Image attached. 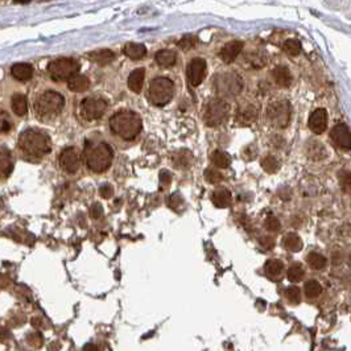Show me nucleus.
Wrapping results in <instances>:
<instances>
[{
    "mask_svg": "<svg viewBox=\"0 0 351 351\" xmlns=\"http://www.w3.org/2000/svg\"><path fill=\"white\" fill-rule=\"evenodd\" d=\"M260 244H262L264 248L267 249H272L274 247V240L272 239L271 236H263V238H260Z\"/></svg>",
    "mask_w": 351,
    "mask_h": 351,
    "instance_id": "obj_42",
    "label": "nucleus"
},
{
    "mask_svg": "<svg viewBox=\"0 0 351 351\" xmlns=\"http://www.w3.org/2000/svg\"><path fill=\"white\" fill-rule=\"evenodd\" d=\"M304 268L303 265L300 264V263H294V264H292L291 267H289V269H288L287 272V278L288 280L292 281V283H297V281H300L301 279L304 278Z\"/></svg>",
    "mask_w": 351,
    "mask_h": 351,
    "instance_id": "obj_31",
    "label": "nucleus"
},
{
    "mask_svg": "<svg viewBox=\"0 0 351 351\" xmlns=\"http://www.w3.org/2000/svg\"><path fill=\"white\" fill-rule=\"evenodd\" d=\"M262 166L265 172L274 173L279 169V161L274 156H265L262 160Z\"/></svg>",
    "mask_w": 351,
    "mask_h": 351,
    "instance_id": "obj_35",
    "label": "nucleus"
},
{
    "mask_svg": "<svg viewBox=\"0 0 351 351\" xmlns=\"http://www.w3.org/2000/svg\"><path fill=\"white\" fill-rule=\"evenodd\" d=\"M12 170V160L10 151L0 147V179H6Z\"/></svg>",
    "mask_w": 351,
    "mask_h": 351,
    "instance_id": "obj_19",
    "label": "nucleus"
},
{
    "mask_svg": "<svg viewBox=\"0 0 351 351\" xmlns=\"http://www.w3.org/2000/svg\"><path fill=\"white\" fill-rule=\"evenodd\" d=\"M185 152H186V151H180L179 154H177V156H179V157H174L176 165H179V166L189 165V163H190V160H192V155H190L188 152V154H186V156H184V155H185Z\"/></svg>",
    "mask_w": 351,
    "mask_h": 351,
    "instance_id": "obj_40",
    "label": "nucleus"
},
{
    "mask_svg": "<svg viewBox=\"0 0 351 351\" xmlns=\"http://www.w3.org/2000/svg\"><path fill=\"white\" fill-rule=\"evenodd\" d=\"M205 179L208 180L210 184H219L223 180V176L215 169H208L205 172Z\"/></svg>",
    "mask_w": 351,
    "mask_h": 351,
    "instance_id": "obj_38",
    "label": "nucleus"
},
{
    "mask_svg": "<svg viewBox=\"0 0 351 351\" xmlns=\"http://www.w3.org/2000/svg\"><path fill=\"white\" fill-rule=\"evenodd\" d=\"M12 128V121H11L10 115L4 111H0V134H6L11 131Z\"/></svg>",
    "mask_w": 351,
    "mask_h": 351,
    "instance_id": "obj_37",
    "label": "nucleus"
},
{
    "mask_svg": "<svg viewBox=\"0 0 351 351\" xmlns=\"http://www.w3.org/2000/svg\"><path fill=\"white\" fill-rule=\"evenodd\" d=\"M80 64L73 58H58L48 65V71L52 80L69 81L77 76Z\"/></svg>",
    "mask_w": 351,
    "mask_h": 351,
    "instance_id": "obj_6",
    "label": "nucleus"
},
{
    "mask_svg": "<svg viewBox=\"0 0 351 351\" xmlns=\"http://www.w3.org/2000/svg\"><path fill=\"white\" fill-rule=\"evenodd\" d=\"M174 93L173 82L168 78H155L149 85V99L155 106H165L170 102Z\"/></svg>",
    "mask_w": 351,
    "mask_h": 351,
    "instance_id": "obj_5",
    "label": "nucleus"
},
{
    "mask_svg": "<svg viewBox=\"0 0 351 351\" xmlns=\"http://www.w3.org/2000/svg\"><path fill=\"white\" fill-rule=\"evenodd\" d=\"M304 289H305L307 297H309V298H316V297H318L319 294H321V292H322V285L319 284L317 280H309L305 283Z\"/></svg>",
    "mask_w": 351,
    "mask_h": 351,
    "instance_id": "obj_30",
    "label": "nucleus"
},
{
    "mask_svg": "<svg viewBox=\"0 0 351 351\" xmlns=\"http://www.w3.org/2000/svg\"><path fill=\"white\" fill-rule=\"evenodd\" d=\"M170 180H172V176H170V173L166 172V170H163V172L160 173V181H161L163 185H169Z\"/></svg>",
    "mask_w": 351,
    "mask_h": 351,
    "instance_id": "obj_44",
    "label": "nucleus"
},
{
    "mask_svg": "<svg viewBox=\"0 0 351 351\" xmlns=\"http://www.w3.org/2000/svg\"><path fill=\"white\" fill-rule=\"evenodd\" d=\"M307 262L316 271L323 269L326 267V258L318 253H310L307 258Z\"/></svg>",
    "mask_w": 351,
    "mask_h": 351,
    "instance_id": "obj_29",
    "label": "nucleus"
},
{
    "mask_svg": "<svg viewBox=\"0 0 351 351\" xmlns=\"http://www.w3.org/2000/svg\"><path fill=\"white\" fill-rule=\"evenodd\" d=\"M102 206L99 204H94V206L91 208V215H93L94 218H98L101 217V214H102Z\"/></svg>",
    "mask_w": 351,
    "mask_h": 351,
    "instance_id": "obj_45",
    "label": "nucleus"
},
{
    "mask_svg": "<svg viewBox=\"0 0 351 351\" xmlns=\"http://www.w3.org/2000/svg\"><path fill=\"white\" fill-rule=\"evenodd\" d=\"M107 110V102L102 98H86L81 105V112L86 120H95L103 115Z\"/></svg>",
    "mask_w": 351,
    "mask_h": 351,
    "instance_id": "obj_9",
    "label": "nucleus"
},
{
    "mask_svg": "<svg viewBox=\"0 0 351 351\" xmlns=\"http://www.w3.org/2000/svg\"><path fill=\"white\" fill-rule=\"evenodd\" d=\"M339 185L345 193H351V172L350 170H341L338 173Z\"/></svg>",
    "mask_w": 351,
    "mask_h": 351,
    "instance_id": "obj_33",
    "label": "nucleus"
},
{
    "mask_svg": "<svg viewBox=\"0 0 351 351\" xmlns=\"http://www.w3.org/2000/svg\"><path fill=\"white\" fill-rule=\"evenodd\" d=\"M124 55L131 60H141L144 56L147 55V48L143 44L130 42L124 46Z\"/></svg>",
    "mask_w": 351,
    "mask_h": 351,
    "instance_id": "obj_23",
    "label": "nucleus"
},
{
    "mask_svg": "<svg viewBox=\"0 0 351 351\" xmlns=\"http://www.w3.org/2000/svg\"><path fill=\"white\" fill-rule=\"evenodd\" d=\"M89 58L98 65H109L110 62L115 60V55H114V52L109 51V49H102V51L91 52Z\"/></svg>",
    "mask_w": 351,
    "mask_h": 351,
    "instance_id": "obj_20",
    "label": "nucleus"
},
{
    "mask_svg": "<svg viewBox=\"0 0 351 351\" xmlns=\"http://www.w3.org/2000/svg\"><path fill=\"white\" fill-rule=\"evenodd\" d=\"M156 62L163 67H169L173 66L176 64V60H177V55H176L173 51H168V49H164V51H160L156 53Z\"/></svg>",
    "mask_w": 351,
    "mask_h": 351,
    "instance_id": "obj_26",
    "label": "nucleus"
},
{
    "mask_svg": "<svg viewBox=\"0 0 351 351\" xmlns=\"http://www.w3.org/2000/svg\"><path fill=\"white\" fill-rule=\"evenodd\" d=\"M229 114V105L223 99H213L205 110L204 120L209 127L219 126Z\"/></svg>",
    "mask_w": 351,
    "mask_h": 351,
    "instance_id": "obj_7",
    "label": "nucleus"
},
{
    "mask_svg": "<svg viewBox=\"0 0 351 351\" xmlns=\"http://www.w3.org/2000/svg\"><path fill=\"white\" fill-rule=\"evenodd\" d=\"M258 118V111H255V110L253 109V107H246L244 110H240L239 114H238V119H239L240 123H243V124H249V123H253L255 119Z\"/></svg>",
    "mask_w": 351,
    "mask_h": 351,
    "instance_id": "obj_32",
    "label": "nucleus"
},
{
    "mask_svg": "<svg viewBox=\"0 0 351 351\" xmlns=\"http://www.w3.org/2000/svg\"><path fill=\"white\" fill-rule=\"evenodd\" d=\"M60 165L65 172L70 173V174H73V173H76L80 169L81 160L80 155H78V152L76 151V148H65V149L61 152Z\"/></svg>",
    "mask_w": 351,
    "mask_h": 351,
    "instance_id": "obj_11",
    "label": "nucleus"
},
{
    "mask_svg": "<svg viewBox=\"0 0 351 351\" xmlns=\"http://www.w3.org/2000/svg\"><path fill=\"white\" fill-rule=\"evenodd\" d=\"M11 73L17 81H29L33 76V67L29 64H15Z\"/></svg>",
    "mask_w": 351,
    "mask_h": 351,
    "instance_id": "obj_18",
    "label": "nucleus"
},
{
    "mask_svg": "<svg viewBox=\"0 0 351 351\" xmlns=\"http://www.w3.org/2000/svg\"><path fill=\"white\" fill-rule=\"evenodd\" d=\"M67 86H69V89H70L71 91H76V93H83V91H86V90L90 87V80L86 77V76L77 74V76H74L73 78L69 80Z\"/></svg>",
    "mask_w": 351,
    "mask_h": 351,
    "instance_id": "obj_22",
    "label": "nucleus"
},
{
    "mask_svg": "<svg viewBox=\"0 0 351 351\" xmlns=\"http://www.w3.org/2000/svg\"><path fill=\"white\" fill-rule=\"evenodd\" d=\"M310 131L316 135H321L325 132L326 127H328V112L323 109H318L313 112L309 116V121H308Z\"/></svg>",
    "mask_w": 351,
    "mask_h": 351,
    "instance_id": "obj_14",
    "label": "nucleus"
},
{
    "mask_svg": "<svg viewBox=\"0 0 351 351\" xmlns=\"http://www.w3.org/2000/svg\"><path fill=\"white\" fill-rule=\"evenodd\" d=\"M141 119L136 112L130 110H121L110 119V128L118 136L126 140H132L141 131Z\"/></svg>",
    "mask_w": 351,
    "mask_h": 351,
    "instance_id": "obj_1",
    "label": "nucleus"
},
{
    "mask_svg": "<svg viewBox=\"0 0 351 351\" xmlns=\"http://www.w3.org/2000/svg\"><path fill=\"white\" fill-rule=\"evenodd\" d=\"M19 147L28 156L42 157L52 149V141L45 132L37 128H29L19 137Z\"/></svg>",
    "mask_w": 351,
    "mask_h": 351,
    "instance_id": "obj_2",
    "label": "nucleus"
},
{
    "mask_svg": "<svg viewBox=\"0 0 351 351\" xmlns=\"http://www.w3.org/2000/svg\"><path fill=\"white\" fill-rule=\"evenodd\" d=\"M218 93L224 95H238L242 90V80L235 74H220L215 80Z\"/></svg>",
    "mask_w": 351,
    "mask_h": 351,
    "instance_id": "obj_10",
    "label": "nucleus"
},
{
    "mask_svg": "<svg viewBox=\"0 0 351 351\" xmlns=\"http://www.w3.org/2000/svg\"><path fill=\"white\" fill-rule=\"evenodd\" d=\"M267 118L274 127L285 128L291 119V106L288 102L272 103L267 110Z\"/></svg>",
    "mask_w": 351,
    "mask_h": 351,
    "instance_id": "obj_8",
    "label": "nucleus"
},
{
    "mask_svg": "<svg viewBox=\"0 0 351 351\" xmlns=\"http://www.w3.org/2000/svg\"><path fill=\"white\" fill-rule=\"evenodd\" d=\"M11 105H12L13 112L19 116H24L28 111V101L22 94H13Z\"/></svg>",
    "mask_w": 351,
    "mask_h": 351,
    "instance_id": "obj_24",
    "label": "nucleus"
},
{
    "mask_svg": "<svg viewBox=\"0 0 351 351\" xmlns=\"http://www.w3.org/2000/svg\"><path fill=\"white\" fill-rule=\"evenodd\" d=\"M177 202H182V199H181V198H180V195L179 194L172 195V197L169 198V206H170V208L176 209V205H177Z\"/></svg>",
    "mask_w": 351,
    "mask_h": 351,
    "instance_id": "obj_46",
    "label": "nucleus"
},
{
    "mask_svg": "<svg viewBox=\"0 0 351 351\" xmlns=\"http://www.w3.org/2000/svg\"><path fill=\"white\" fill-rule=\"evenodd\" d=\"M264 227L268 231H271V233H276V231H279L281 229L280 220H279L276 217L267 218L264 222Z\"/></svg>",
    "mask_w": 351,
    "mask_h": 351,
    "instance_id": "obj_39",
    "label": "nucleus"
},
{
    "mask_svg": "<svg viewBox=\"0 0 351 351\" xmlns=\"http://www.w3.org/2000/svg\"><path fill=\"white\" fill-rule=\"evenodd\" d=\"M83 351H98V348H96V346H94V345H86L85 346V348H83Z\"/></svg>",
    "mask_w": 351,
    "mask_h": 351,
    "instance_id": "obj_47",
    "label": "nucleus"
},
{
    "mask_svg": "<svg viewBox=\"0 0 351 351\" xmlns=\"http://www.w3.org/2000/svg\"><path fill=\"white\" fill-rule=\"evenodd\" d=\"M283 51H284L287 55L297 56L301 51V45L297 40H287V41L283 44Z\"/></svg>",
    "mask_w": 351,
    "mask_h": 351,
    "instance_id": "obj_34",
    "label": "nucleus"
},
{
    "mask_svg": "<svg viewBox=\"0 0 351 351\" xmlns=\"http://www.w3.org/2000/svg\"><path fill=\"white\" fill-rule=\"evenodd\" d=\"M65 99L56 91H46L41 94L35 102L36 115L41 119H51L58 115L64 109Z\"/></svg>",
    "mask_w": 351,
    "mask_h": 351,
    "instance_id": "obj_4",
    "label": "nucleus"
},
{
    "mask_svg": "<svg viewBox=\"0 0 351 351\" xmlns=\"http://www.w3.org/2000/svg\"><path fill=\"white\" fill-rule=\"evenodd\" d=\"M285 298L291 304H298L301 301V292L297 287H289L285 289Z\"/></svg>",
    "mask_w": 351,
    "mask_h": 351,
    "instance_id": "obj_36",
    "label": "nucleus"
},
{
    "mask_svg": "<svg viewBox=\"0 0 351 351\" xmlns=\"http://www.w3.org/2000/svg\"><path fill=\"white\" fill-rule=\"evenodd\" d=\"M16 3H29L31 0H15Z\"/></svg>",
    "mask_w": 351,
    "mask_h": 351,
    "instance_id": "obj_48",
    "label": "nucleus"
},
{
    "mask_svg": "<svg viewBox=\"0 0 351 351\" xmlns=\"http://www.w3.org/2000/svg\"><path fill=\"white\" fill-rule=\"evenodd\" d=\"M283 246L285 249L291 251V253H298L303 248V240L297 234L289 233L284 236L283 239Z\"/></svg>",
    "mask_w": 351,
    "mask_h": 351,
    "instance_id": "obj_25",
    "label": "nucleus"
},
{
    "mask_svg": "<svg viewBox=\"0 0 351 351\" xmlns=\"http://www.w3.org/2000/svg\"><path fill=\"white\" fill-rule=\"evenodd\" d=\"M332 140L341 149H350L351 148V132L348 131L347 126L337 124L333 127L330 132Z\"/></svg>",
    "mask_w": 351,
    "mask_h": 351,
    "instance_id": "obj_13",
    "label": "nucleus"
},
{
    "mask_svg": "<svg viewBox=\"0 0 351 351\" xmlns=\"http://www.w3.org/2000/svg\"><path fill=\"white\" fill-rule=\"evenodd\" d=\"M243 49L242 41H230L224 45L223 48L219 52V58L223 61L224 64H231L235 61V58L239 56V53Z\"/></svg>",
    "mask_w": 351,
    "mask_h": 351,
    "instance_id": "obj_15",
    "label": "nucleus"
},
{
    "mask_svg": "<svg viewBox=\"0 0 351 351\" xmlns=\"http://www.w3.org/2000/svg\"><path fill=\"white\" fill-rule=\"evenodd\" d=\"M264 269L271 278H276V276H280L281 274V272L284 269V264H283L281 260H278V259H271V260L265 263Z\"/></svg>",
    "mask_w": 351,
    "mask_h": 351,
    "instance_id": "obj_27",
    "label": "nucleus"
},
{
    "mask_svg": "<svg viewBox=\"0 0 351 351\" xmlns=\"http://www.w3.org/2000/svg\"><path fill=\"white\" fill-rule=\"evenodd\" d=\"M211 201L213 204L217 206V208L224 209L229 208L231 205V201H233V195L231 193L227 190V189H219V190H215L211 195Z\"/></svg>",
    "mask_w": 351,
    "mask_h": 351,
    "instance_id": "obj_16",
    "label": "nucleus"
},
{
    "mask_svg": "<svg viewBox=\"0 0 351 351\" xmlns=\"http://www.w3.org/2000/svg\"><path fill=\"white\" fill-rule=\"evenodd\" d=\"M144 77H145V70H144L143 67L134 70L130 74V77H128V87L134 93H140L141 89H143Z\"/></svg>",
    "mask_w": 351,
    "mask_h": 351,
    "instance_id": "obj_17",
    "label": "nucleus"
},
{
    "mask_svg": "<svg viewBox=\"0 0 351 351\" xmlns=\"http://www.w3.org/2000/svg\"><path fill=\"white\" fill-rule=\"evenodd\" d=\"M101 195L102 197H105V198H110L112 195V188H111V185H103V186H101Z\"/></svg>",
    "mask_w": 351,
    "mask_h": 351,
    "instance_id": "obj_43",
    "label": "nucleus"
},
{
    "mask_svg": "<svg viewBox=\"0 0 351 351\" xmlns=\"http://www.w3.org/2000/svg\"><path fill=\"white\" fill-rule=\"evenodd\" d=\"M273 80L281 87H288L292 83L291 71L287 66H278L273 70Z\"/></svg>",
    "mask_w": 351,
    "mask_h": 351,
    "instance_id": "obj_21",
    "label": "nucleus"
},
{
    "mask_svg": "<svg viewBox=\"0 0 351 351\" xmlns=\"http://www.w3.org/2000/svg\"><path fill=\"white\" fill-rule=\"evenodd\" d=\"M188 80L194 87L199 86L206 76V62L202 58H193L188 65Z\"/></svg>",
    "mask_w": 351,
    "mask_h": 351,
    "instance_id": "obj_12",
    "label": "nucleus"
},
{
    "mask_svg": "<svg viewBox=\"0 0 351 351\" xmlns=\"http://www.w3.org/2000/svg\"><path fill=\"white\" fill-rule=\"evenodd\" d=\"M194 45H195V37H193V36H185V37H182L181 41L179 42V46L181 49H184V51L192 49Z\"/></svg>",
    "mask_w": 351,
    "mask_h": 351,
    "instance_id": "obj_41",
    "label": "nucleus"
},
{
    "mask_svg": "<svg viewBox=\"0 0 351 351\" xmlns=\"http://www.w3.org/2000/svg\"><path fill=\"white\" fill-rule=\"evenodd\" d=\"M112 149L109 144H93L85 149V161L90 170L95 173H102L109 169L112 163Z\"/></svg>",
    "mask_w": 351,
    "mask_h": 351,
    "instance_id": "obj_3",
    "label": "nucleus"
},
{
    "mask_svg": "<svg viewBox=\"0 0 351 351\" xmlns=\"http://www.w3.org/2000/svg\"><path fill=\"white\" fill-rule=\"evenodd\" d=\"M211 161H213V164H214L217 168H222V169L227 168V166L231 164L230 156L227 154H224V152H222V151H215V152H213V155H211Z\"/></svg>",
    "mask_w": 351,
    "mask_h": 351,
    "instance_id": "obj_28",
    "label": "nucleus"
},
{
    "mask_svg": "<svg viewBox=\"0 0 351 351\" xmlns=\"http://www.w3.org/2000/svg\"><path fill=\"white\" fill-rule=\"evenodd\" d=\"M348 264L351 265V255H350V259H348Z\"/></svg>",
    "mask_w": 351,
    "mask_h": 351,
    "instance_id": "obj_49",
    "label": "nucleus"
}]
</instances>
